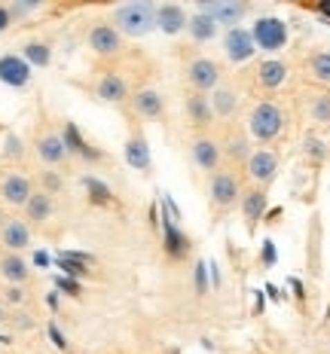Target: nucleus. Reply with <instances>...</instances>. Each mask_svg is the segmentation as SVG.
I'll return each instance as SVG.
<instances>
[{
  "label": "nucleus",
  "mask_w": 330,
  "mask_h": 354,
  "mask_svg": "<svg viewBox=\"0 0 330 354\" xmlns=\"http://www.w3.org/2000/svg\"><path fill=\"white\" fill-rule=\"evenodd\" d=\"M19 55L25 58L31 68H49V64H53V46H49L46 40H25Z\"/></svg>",
  "instance_id": "nucleus-28"
},
{
  "label": "nucleus",
  "mask_w": 330,
  "mask_h": 354,
  "mask_svg": "<svg viewBox=\"0 0 330 354\" xmlns=\"http://www.w3.org/2000/svg\"><path fill=\"white\" fill-rule=\"evenodd\" d=\"M257 83H260L263 88H269V92L282 88L284 83H288V64L278 62V58L260 62V68H257Z\"/></svg>",
  "instance_id": "nucleus-25"
},
{
  "label": "nucleus",
  "mask_w": 330,
  "mask_h": 354,
  "mask_svg": "<svg viewBox=\"0 0 330 354\" xmlns=\"http://www.w3.org/2000/svg\"><path fill=\"white\" fill-rule=\"evenodd\" d=\"M34 193V183L21 171H3L0 174V202L10 208H25L28 198Z\"/></svg>",
  "instance_id": "nucleus-8"
},
{
  "label": "nucleus",
  "mask_w": 330,
  "mask_h": 354,
  "mask_svg": "<svg viewBox=\"0 0 330 354\" xmlns=\"http://www.w3.org/2000/svg\"><path fill=\"white\" fill-rule=\"evenodd\" d=\"M183 113H187V122L196 125V129H205L214 120V110H211V98L202 92H187L183 98Z\"/></svg>",
  "instance_id": "nucleus-18"
},
{
  "label": "nucleus",
  "mask_w": 330,
  "mask_h": 354,
  "mask_svg": "<svg viewBox=\"0 0 330 354\" xmlns=\"http://www.w3.org/2000/svg\"><path fill=\"white\" fill-rule=\"evenodd\" d=\"M223 53H226V58H230L232 64L251 62L254 53H257L254 40H251V31H245V28H226V34H223Z\"/></svg>",
  "instance_id": "nucleus-13"
},
{
  "label": "nucleus",
  "mask_w": 330,
  "mask_h": 354,
  "mask_svg": "<svg viewBox=\"0 0 330 354\" xmlns=\"http://www.w3.org/2000/svg\"><path fill=\"white\" fill-rule=\"evenodd\" d=\"M0 278L6 284H16V287H25L31 281V266L21 254H0Z\"/></svg>",
  "instance_id": "nucleus-22"
},
{
  "label": "nucleus",
  "mask_w": 330,
  "mask_h": 354,
  "mask_svg": "<svg viewBox=\"0 0 330 354\" xmlns=\"http://www.w3.org/2000/svg\"><path fill=\"white\" fill-rule=\"evenodd\" d=\"M223 156H230L232 162H248V141L241 135H232L230 141H226V147H223Z\"/></svg>",
  "instance_id": "nucleus-33"
},
{
  "label": "nucleus",
  "mask_w": 330,
  "mask_h": 354,
  "mask_svg": "<svg viewBox=\"0 0 330 354\" xmlns=\"http://www.w3.org/2000/svg\"><path fill=\"white\" fill-rule=\"evenodd\" d=\"M309 73H312V80L330 86V53H315L309 58Z\"/></svg>",
  "instance_id": "nucleus-31"
},
{
  "label": "nucleus",
  "mask_w": 330,
  "mask_h": 354,
  "mask_svg": "<svg viewBox=\"0 0 330 354\" xmlns=\"http://www.w3.org/2000/svg\"><path fill=\"white\" fill-rule=\"evenodd\" d=\"M248 177L257 183V187H266L273 183V177L278 174V153L273 150H251V156L245 162Z\"/></svg>",
  "instance_id": "nucleus-14"
},
{
  "label": "nucleus",
  "mask_w": 330,
  "mask_h": 354,
  "mask_svg": "<svg viewBox=\"0 0 330 354\" xmlns=\"http://www.w3.org/2000/svg\"><path fill=\"white\" fill-rule=\"evenodd\" d=\"M21 211H25V223L31 220V226H43V223H49V220H53V214H55V198L46 196L43 189H34L31 198H28V205H25Z\"/></svg>",
  "instance_id": "nucleus-23"
},
{
  "label": "nucleus",
  "mask_w": 330,
  "mask_h": 354,
  "mask_svg": "<svg viewBox=\"0 0 330 354\" xmlns=\"http://www.w3.org/2000/svg\"><path fill=\"white\" fill-rule=\"evenodd\" d=\"M131 110H135L138 116H144V120H159V116L165 113L163 92H156V88H138V92L131 95Z\"/></svg>",
  "instance_id": "nucleus-21"
},
{
  "label": "nucleus",
  "mask_w": 330,
  "mask_h": 354,
  "mask_svg": "<svg viewBox=\"0 0 330 354\" xmlns=\"http://www.w3.org/2000/svg\"><path fill=\"white\" fill-rule=\"evenodd\" d=\"M208 293V266L196 263V297H205Z\"/></svg>",
  "instance_id": "nucleus-38"
},
{
  "label": "nucleus",
  "mask_w": 330,
  "mask_h": 354,
  "mask_svg": "<svg viewBox=\"0 0 330 354\" xmlns=\"http://www.w3.org/2000/svg\"><path fill=\"white\" fill-rule=\"evenodd\" d=\"M284 131V110L275 101H260L248 113V135L257 144H273L278 135Z\"/></svg>",
  "instance_id": "nucleus-2"
},
{
  "label": "nucleus",
  "mask_w": 330,
  "mask_h": 354,
  "mask_svg": "<svg viewBox=\"0 0 330 354\" xmlns=\"http://www.w3.org/2000/svg\"><path fill=\"white\" fill-rule=\"evenodd\" d=\"M34 153H37V159H40L43 165H49V168H58V165H64V162L71 159L68 147H64V141H62V131H55V129L37 131Z\"/></svg>",
  "instance_id": "nucleus-6"
},
{
  "label": "nucleus",
  "mask_w": 330,
  "mask_h": 354,
  "mask_svg": "<svg viewBox=\"0 0 330 354\" xmlns=\"http://www.w3.org/2000/svg\"><path fill=\"white\" fill-rule=\"evenodd\" d=\"M122 156H126V165L135 168V171H150L153 168V156H150V144L141 131H131L126 138V147H122Z\"/></svg>",
  "instance_id": "nucleus-17"
},
{
  "label": "nucleus",
  "mask_w": 330,
  "mask_h": 354,
  "mask_svg": "<svg viewBox=\"0 0 330 354\" xmlns=\"http://www.w3.org/2000/svg\"><path fill=\"white\" fill-rule=\"evenodd\" d=\"M315 10H318L321 16H330V3H318V6H315Z\"/></svg>",
  "instance_id": "nucleus-44"
},
{
  "label": "nucleus",
  "mask_w": 330,
  "mask_h": 354,
  "mask_svg": "<svg viewBox=\"0 0 330 354\" xmlns=\"http://www.w3.org/2000/svg\"><path fill=\"white\" fill-rule=\"evenodd\" d=\"M208 196H211V205H214L217 211L236 208V202L241 198L239 177L232 174V171H223V168H217V171L211 174V180H208Z\"/></svg>",
  "instance_id": "nucleus-4"
},
{
  "label": "nucleus",
  "mask_w": 330,
  "mask_h": 354,
  "mask_svg": "<svg viewBox=\"0 0 330 354\" xmlns=\"http://www.w3.org/2000/svg\"><path fill=\"white\" fill-rule=\"evenodd\" d=\"M190 156H193V162L202 168V171L214 174L220 168V162H223V147H220V141H214L211 135H199V138H193V144H190Z\"/></svg>",
  "instance_id": "nucleus-11"
},
{
  "label": "nucleus",
  "mask_w": 330,
  "mask_h": 354,
  "mask_svg": "<svg viewBox=\"0 0 330 354\" xmlns=\"http://www.w3.org/2000/svg\"><path fill=\"white\" fill-rule=\"evenodd\" d=\"M62 187H64L62 174H55V171H40V189H43L46 196L62 193Z\"/></svg>",
  "instance_id": "nucleus-35"
},
{
  "label": "nucleus",
  "mask_w": 330,
  "mask_h": 354,
  "mask_svg": "<svg viewBox=\"0 0 330 354\" xmlns=\"http://www.w3.org/2000/svg\"><path fill=\"white\" fill-rule=\"evenodd\" d=\"M251 40L263 53H278V49L288 46V25L278 16H260L251 28Z\"/></svg>",
  "instance_id": "nucleus-3"
},
{
  "label": "nucleus",
  "mask_w": 330,
  "mask_h": 354,
  "mask_svg": "<svg viewBox=\"0 0 330 354\" xmlns=\"http://www.w3.org/2000/svg\"><path fill=\"white\" fill-rule=\"evenodd\" d=\"M199 12L211 16L217 25H230V28H239V21L245 19L248 6L241 0H211V3H199Z\"/></svg>",
  "instance_id": "nucleus-15"
},
{
  "label": "nucleus",
  "mask_w": 330,
  "mask_h": 354,
  "mask_svg": "<svg viewBox=\"0 0 330 354\" xmlns=\"http://www.w3.org/2000/svg\"><path fill=\"white\" fill-rule=\"evenodd\" d=\"M220 77H223V71H220V64L214 62V58H208V55H199V58H193V62L187 64L190 92L211 95L220 86Z\"/></svg>",
  "instance_id": "nucleus-5"
},
{
  "label": "nucleus",
  "mask_w": 330,
  "mask_h": 354,
  "mask_svg": "<svg viewBox=\"0 0 330 354\" xmlns=\"http://www.w3.org/2000/svg\"><path fill=\"white\" fill-rule=\"evenodd\" d=\"M6 321H10V315H6V306L0 302V324H6Z\"/></svg>",
  "instance_id": "nucleus-45"
},
{
  "label": "nucleus",
  "mask_w": 330,
  "mask_h": 354,
  "mask_svg": "<svg viewBox=\"0 0 330 354\" xmlns=\"http://www.w3.org/2000/svg\"><path fill=\"white\" fill-rule=\"evenodd\" d=\"M163 248L172 260H183L190 254V248H193V241H190L187 232H181V226L174 220L163 217Z\"/></svg>",
  "instance_id": "nucleus-20"
},
{
  "label": "nucleus",
  "mask_w": 330,
  "mask_h": 354,
  "mask_svg": "<svg viewBox=\"0 0 330 354\" xmlns=\"http://www.w3.org/2000/svg\"><path fill=\"white\" fill-rule=\"evenodd\" d=\"M187 34L193 37L196 43H211L220 34V25L211 16H205V12H193L187 21Z\"/></svg>",
  "instance_id": "nucleus-27"
},
{
  "label": "nucleus",
  "mask_w": 330,
  "mask_h": 354,
  "mask_svg": "<svg viewBox=\"0 0 330 354\" xmlns=\"http://www.w3.org/2000/svg\"><path fill=\"white\" fill-rule=\"evenodd\" d=\"M46 306L53 308V312H58V290H53V293H46Z\"/></svg>",
  "instance_id": "nucleus-43"
},
{
  "label": "nucleus",
  "mask_w": 330,
  "mask_h": 354,
  "mask_svg": "<svg viewBox=\"0 0 330 354\" xmlns=\"http://www.w3.org/2000/svg\"><path fill=\"white\" fill-rule=\"evenodd\" d=\"M0 248L6 254H21V250L31 248V226L19 217H6L0 223Z\"/></svg>",
  "instance_id": "nucleus-12"
},
{
  "label": "nucleus",
  "mask_w": 330,
  "mask_h": 354,
  "mask_svg": "<svg viewBox=\"0 0 330 354\" xmlns=\"http://www.w3.org/2000/svg\"><path fill=\"white\" fill-rule=\"evenodd\" d=\"M95 95H98V101H104V104H122V101L129 98L126 77L116 71H104L95 80Z\"/></svg>",
  "instance_id": "nucleus-16"
},
{
  "label": "nucleus",
  "mask_w": 330,
  "mask_h": 354,
  "mask_svg": "<svg viewBox=\"0 0 330 354\" xmlns=\"http://www.w3.org/2000/svg\"><path fill=\"white\" fill-rule=\"evenodd\" d=\"M239 208H241V217H245V223L254 226L263 220V214H266V189L263 187H251V189H245L239 198Z\"/></svg>",
  "instance_id": "nucleus-24"
},
{
  "label": "nucleus",
  "mask_w": 330,
  "mask_h": 354,
  "mask_svg": "<svg viewBox=\"0 0 330 354\" xmlns=\"http://www.w3.org/2000/svg\"><path fill=\"white\" fill-rule=\"evenodd\" d=\"M187 10L178 3H163V6H156V31H163L165 37H174V34H181V31H187Z\"/></svg>",
  "instance_id": "nucleus-19"
},
{
  "label": "nucleus",
  "mask_w": 330,
  "mask_h": 354,
  "mask_svg": "<svg viewBox=\"0 0 330 354\" xmlns=\"http://www.w3.org/2000/svg\"><path fill=\"white\" fill-rule=\"evenodd\" d=\"M122 37L120 31H116L110 21H95V25L89 28V34H86V43H89V49L95 55L101 58H110V55H120L122 53Z\"/></svg>",
  "instance_id": "nucleus-7"
},
{
  "label": "nucleus",
  "mask_w": 330,
  "mask_h": 354,
  "mask_svg": "<svg viewBox=\"0 0 330 354\" xmlns=\"http://www.w3.org/2000/svg\"><path fill=\"white\" fill-rule=\"evenodd\" d=\"M10 324L16 330H34V315H28V312H16L10 318Z\"/></svg>",
  "instance_id": "nucleus-40"
},
{
  "label": "nucleus",
  "mask_w": 330,
  "mask_h": 354,
  "mask_svg": "<svg viewBox=\"0 0 330 354\" xmlns=\"http://www.w3.org/2000/svg\"><path fill=\"white\" fill-rule=\"evenodd\" d=\"M12 21H16V19H12L10 6H6V3H0V34H6V31H10V28H12Z\"/></svg>",
  "instance_id": "nucleus-41"
},
{
  "label": "nucleus",
  "mask_w": 330,
  "mask_h": 354,
  "mask_svg": "<svg viewBox=\"0 0 330 354\" xmlns=\"http://www.w3.org/2000/svg\"><path fill=\"white\" fill-rule=\"evenodd\" d=\"M62 141H64V147H68L71 156H77L80 162H86V165H98V162L104 159V153H101L98 147H92L89 141H86V135L77 129V122H71V120H64Z\"/></svg>",
  "instance_id": "nucleus-10"
},
{
  "label": "nucleus",
  "mask_w": 330,
  "mask_h": 354,
  "mask_svg": "<svg viewBox=\"0 0 330 354\" xmlns=\"http://www.w3.org/2000/svg\"><path fill=\"white\" fill-rule=\"evenodd\" d=\"M25 302H28V290H25V287H16V284H6L3 287V306L21 308Z\"/></svg>",
  "instance_id": "nucleus-36"
},
{
  "label": "nucleus",
  "mask_w": 330,
  "mask_h": 354,
  "mask_svg": "<svg viewBox=\"0 0 330 354\" xmlns=\"http://www.w3.org/2000/svg\"><path fill=\"white\" fill-rule=\"evenodd\" d=\"M0 83L6 88H28L34 83V68L19 53L0 55Z\"/></svg>",
  "instance_id": "nucleus-9"
},
{
  "label": "nucleus",
  "mask_w": 330,
  "mask_h": 354,
  "mask_svg": "<svg viewBox=\"0 0 330 354\" xmlns=\"http://www.w3.org/2000/svg\"><path fill=\"white\" fill-rule=\"evenodd\" d=\"M55 290H64L68 297H83V284L73 281V278H58V281H55Z\"/></svg>",
  "instance_id": "nucleus-39"
},
{
  "label": "nucleus",
  "mask_w": 330,
  "mask_h": 354,
  "mask_svg": "<svg viewBox=\"0 0 330 354\" xmlns=\"http://www.w3.org/2000/svg\"><path fill=\"white\" fill-rule=\"evenodd\" d=\"M83 189H86V198H89L95 208H113V205H116L113 189H110L107 183L101 180V177L86 174V177H83Z\"/></svg>",
  "instance_id": "nucleus-26"
},
{
  "label": "nucleus",
  "mask_w": 330,
  "mask_h": 354,
  "mask_svg": "<svg viewBox=\"0 0 330 354\" xmlns=\"http://www.w3.org/2000/svg\"><path fill=\"white\" fill-rule=\"evenodd\" d=\"M309 116H312V122H318V125H327L330 122V92L315 95L312 107H309Z\"/></svg>",
  "instance_id": "nucleus-32"
},
{
  "label": "nucleus",
  "mask_w": 330,
  "mask_h": 354,
  "mask_svg": "<svg viewBox=\"0 0 330 354\" xmlns=\"http://www.w3.org/2000/svg\"><path fill=\"white\" fill-rule=\"evenodd\" d=\"M0 156L10 162H21L25 159V141L16 135V131H6L3 141H0Z\"/></svg>",
  "instance_id": "nucleus-30"
},
{
  "label": "nucleus",
  "mask_w": 330,
  "mask_h": 354,
  "mask_svg": "<svg viewBox=\"0 0 330 354\" xmlns=\"http://www.w3.org/2000/svg\"><path fill=\"white\" fill-rule=\"evenodd\" d=\"M306 156H309L312 162H324L327 159V147H324V141L321 138H315V135H306Z\"/></svg>",
  "instance_id": "nucleus-34"
},
{
  "label": "nucleus",
  "mask_w": 330,
  "mask_h": 354,
  "mask_svg": "<svg viewBox=\"0 0 330 354\" xmlns=\"http://www.w3.org/2000/svg\"><path fill=\"white\" fill-rule=\"evenodd\" d=\"M46 333H49V342H53L58 351H68V336L62 333V327H58L55 321H49V324H46Z\"/></svg>",
  "instance_id": "nucleus-37"
},
{
  "label": "nucleus",
  "mask_w": 330,
  "mask_h": 354,
  "mask_svg": "<svg viewBox=\"0 0 330 354\" xmlns=\"http://www.w3.org/2000/svg\"><path fill=\"white\" fill-rule=\"evenodd\" d=\"M110 25L116 28L122 37H147L156 31V6L147 0H135V3H122L113 10Z\"/></svg>",
  "instance_id": "nucleus-1"
},
{
  "label": "nucleus",
  "mask_w": 330,
  "mask_h": 354,
  "mask_svg": "<svg viewBox=\"0 0 330 354\" xmlns=\"http://www.w3.org/2000/svg\"><path fill=\"white\" fill-rule=\"evenodd\" d=\"M208 98H211V110H214V116L230 120V116L239 110V95H236V88H230V86H217Z\"/></svg>",
  "instance_id": "nucleus-29"
},
{
  "label": "nucleus",
  "mask_w": 330,
  "mask_h": 354,
  "mask_svg": "<svg viewBox=\"0 0 330 354\" xmlns=\"http://www.w3.org/2000/svg\"><path fill=\"white\" fill-rule=\"evenodd\" d=\"M273 263H275V245L263 241V266H273Z\"/></svg>",
  "instance_id": "nucleus-42"
}]
</instances>
